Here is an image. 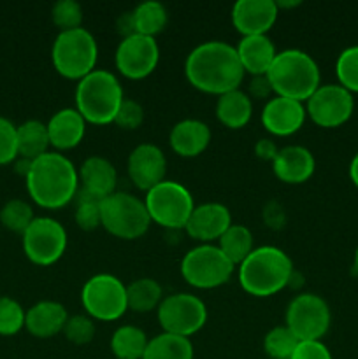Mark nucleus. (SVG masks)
I'll return each instance as SVG.
<instances>
[{
	"mask_svg": "<svg viewBox=\"0 0 358 359\" xmlns=\"http://www.w3.org/2000/svg\"><path fill=\"white\" fill-rule=\"evenodd\" d=\"M185 74L193 88L220 97L239 90L246 72L235 46L223 41H207L195 46L186 56Z\"/></svg>",
	"mask_w": 358,
	"mask_h": 359,
	"instance_id": "1",
	"label": "nucleus"
},
{
	"mask_svg": "<svg viewBox=\"0 0 358 359\" xmlns=\"http://www.w3.org/2000/svg\"><path fill=\"white\" fill-rule=\"evenodd\" d=\"M27 191L42 209H62L79 191V172L62 153L48 151L32 161L27 177Z\"/></svg>",
	"mask_w": 358,
	"mask_h": 359,
	"instance_id": "2",
	"label": "nucleus"
},
{
	"mask_svg": "<svg viewBox=\"0 0 358 359\" xmlns=\"http://www.w3.org/2000/svg\"><path fill=\"white\" fill-rule=\"evenodd\" d=\"M293 270V262L283 249L263 245L253 249L239 265L237 277L246 293L256 298H267L288 287Z\"/></svg>",
	"mask_w": 358,
	"mask_h": 359,
	"instance_id": "3",
	"label": "nucleus"
},
{
	"mask_svg": "<svg viewBox=\"0 0 358 359\" xmlns=\"http://www.w3.org/2000/svg\"><path fill=\"white\" fill-rule=\"evenodd\" d=\"M267 77L274 95L304 104L319 88L321 72L309 53L302 49H284L276 55Z\"/></svg>",
	"mask_w": 358,
	"mask_h": 359,
	"instance_id": "4",
	"label": "nucleus"
},
{
	"mask_svg": "<svg viewBox=\"0 0 358 359\" xmlns=\"http://www.w3.org/2000/svg\"><path fill=\"white\" fill-rule=\"evenodd\" d=\"M74 98L79 114L93 125L114 123L119 105L125 100L118 77L102 69H95L77 83Z\"/></svg>",
	"mask_w": 358,
	"mask_h": 359,
	"instance_id": "5",
	"label": "nucleus"
},
{
	"mask_svg": "<svg viewBox=\"0 0 358 359\" xmlns=\"http://www.w3.org/2000/svg\"><path fill=\"white\" fill-rule=\"evenodd\" d=\"M98 58V46L93 34L79 27L60 32L51 48V62L56 72L67 79L81 81L93 72Z\"/></svg>",
	"mask_w": 358,
	"mask_h": 359,
	"instance_id": "6",
	"label": "nucleus"
},
{
	"mask_svg": "<svg viewBox=\"0 0 358 359\" xmlns=\"http://www.w3.org/2000/svg\"><path fill=\"white\" fill-rule=\"evenodd\" d=\"M100 221L107 233L123 241L140 238L151 224L144 200L125 191H114L102 200Z\"/></svg>",
	"mask_w": 358,
	"mask_h": 359,
	"instance_id": "7",
	"label": "nucleus"
},
{
	"mask_svg": "<svg viewBox=\"0 0 358 359\" xmlns=\"http://www.w3.org/2000/svg\"><path fill=\"white\" fill-rule=\"evenodd\" d=\"M151 223H157L167 230H181L186 226L195 202L188 188L175 181H161L144 196Z\"/></svg>",
	"mask_w": 358,
	"mask_h": 359,
	"instance_id": "8",
	"label": "nucleus"
},
{
	"mask_svg": "<svg viewBox=\"0 0 358 359\" xmlns=\"http://www.w3.org/2000/svg\"><path fill=\"white\" fill-rule=\"evenodd\" d=\"M179 269L190 286L197 290H214L230 280L235 265L218 245L200 244L183 256Z\"/></svg>",
	"mask_w": 358,
	"mask_h": 359,
	"instance_id": "9",
	"label": "nucleus"
},
{
	"mask_svg": "<svg viewBox=\"0 0 358 359\" xmlns=\"http://www.w3.org/2000/svg\"><path fill=\"white\" fill-rule=\"evenodd\" d=\"M81 304L93 321H118L126 311V286L111 273H97L84 283Z\"/></svg>",
	"mask_w": 358,
	"mask_h": 359,
	"instance_id": "10",
	"label": "nucleus"
},
{
	"mask_svg": "<svg viewBox=\"0 0 358 359\" xmlns=\"http://www.w3.org/2000/svg\"><path fill=\"white\" fill-rule=\"evenodd\" d=\"M158 323L164 333L193 337L206 326L207 307L192 293H172L158 305Z\"/></svg>",
	"mask_w": 358,
	"mask_h": 359,
	"instance_id": "11",
	"label": "nucleus"
},
{
	"mask_svg": "<svg viewBox=\"0 0 358 359\" xmlns=\"http://www.w3.org/2000/svg\"><path fill=\"white\" fill-rule=\"evenodd\" d=\"M286 328L298 339V342L321 340L332 321L330 307L319 294L300 293L288 304Z\"/></svg>",
	"mask_w": 358,
	"mask_h": 359,
	"instance_id": "12",
	"label": "nucleus"
},
{
	"mask_svg": "<svg viewBox=\"0 0 358 359\" xmlns=\"http://www.w3.org/2000/svg\"><path fill=\"white\" fill-rule=\"evenodd\" d=\"M21 237L25 255L39 266L56 263L67 249V230L53 217H35Z\"/></svg>",
	"mask_w": 358,
	"mask_h": 359,
	"instance_id": "13",
	"label": "nucleus"
},
{
	"mask_svg": "<svg viewBox=\"0 0 358 359\" xmlns=\"http://www.w3.org/2000/svg\"><path fill=\"white\" fill-rule=\"evenodd\" d=\"M354 111L353 93L340 84H319L305 102V112L321 128H337L350 121Z\"/></svg>",
	"mask_w": 358,
	"mask_h": 359,
	"instance_id": "14",
	"label": "nucleus"
},
{
	"mask_svg": "<svg viewBox=\"0 0 358 359\" xmlns=\"http://www.w3.org/2000/svg\"><path fill=\"white\" fill-rule=\"evenodd\" d=\"M158 60H160V48L154 37L139 34L121 39L114 55L116 69L128 79L147 77L157 69Z\"/></svg>",
	"mask_w": 358,
	"mask_h": 359,
	"instance_id": "15",
	"label": "nucleus"
},
{
	"mask_svg": "<svg viewBox=\"0 0 358 359\" xmlns=\"http://www.w3.org/2000/svg\"><path fill=\"white\" fill-rule=\"evenodd\" d=\"M130 181L142 191H150L161 181H165L167 174V158L164 151L158 146L150 142L139 144L133 147L128 154V163H126Z\"/></svg>",
	"mask_w": 358,
	"mask_h": 359,
	"instance_id": "16",
	"label": "nucleus"
},
{
	"mask_svg": "<svg viewBox=\"0 0 358 359\" xmlns=\"http://www.w3.org/2000/svg\"><path fill=\"white\" fill-rule=\"evenodd\" d=\"M305 116L307 112L302 102L274 95L263 105L260 119H262L263 128L269 133L276 137H288L297 133L304 126Z\"/></svg>",
	"mask_w": 358,
	"mask_h": 359,
	"instance_id": "17",
	"label": "nucleus"
},
{
	"mask_svg": "<svg viewBox=\"0 0 358 359\" xmlns=\"http://www.w3.org/2000/svg\"><path fill=\"white\" fill-rule=\"evenodd\" d=\"M277 14L276 0H239L232 7V23L242 37L267 35L276 23Z\"/></svg>",
	"mask_w": 358,
	"mask_h": 359,
	"instance_id": "18",
	"label": "nucleus"
},
{
	"mask_svg": "<svg viewBox=\"0 0 358 359\" xmlns=\"http://www.w3.org/2000/svg\"><path fill=\"white\" fill-rule=\"evenodd\" d=\"M232 226V214L228 207L218 202H207L195 205L185 230L195 241L209 244L220 241L221 235Z\"/></svg>",
	"mask_w": 358,
	"mask_h": 359,
	"instance_id": "19",
	"label": "nucleus"
},
{
	"mask_svg": "<svg viewBox=\"0 0 358 359\" xmlns=\"http://www.w3.org/2000/svg\"><path fill=\"white\" fill-rule=\"evenodd\" d=\"M316 160L304 146H286L277 151L272 160V170L279 181L286 184H302L314 174Z\"/></svg>",
	"mask_w": 358,
	"mask_h": 359,
	"instance_id": "20",
	"label": "nucleus"
},
{
	"mask_svg": "<svg viewBox=\"0 0 358 359\" xmlns=\"http://www.w3.org/2000/svg\"><path fill=\"white\" fill-rule=\"evenodd\" d=\"M46 126H48L49 144L55 147L56 153L79 146L86 133V119L76 107L60 109L51 116Z\"/></svg>",
	"mask_w": 358,
	"mask_h": 359,
	"instance_id": "21",
	"label": "nucleus"
},
{
	"mask_svg": "<svg viewBox=\"0 0 358 359\" xmlns=\"http://www.w3.org/2000/svg\"><path fill=\"white\" fill-rule=\"evenodd\" d=\"M118 172L104 156H90L83 161L79 170V189L98 200L107 198L116 191Z\"/></svg>",
	"mask_w": 358,
	"mask_h": 359,
	"instance_id": "22",
	"label": "nucleus"
},
{
	"mask_svg": "<svg viewBox=\"0 0 358 359\" xmlns=\"http://www.w3.org/2000/svg\"><path fill=\"white\" fill-rule=\"evenodd\" d=\"M211 142V128L200 119H181L172 126L168 144L172 151L183 158H195L207 149Z\"/></svg>",
	"mask_w": 358,
	"mask_h": 359,
	"instance_id": "23",
	"label": "nucleus"
},
{
	"mask_svg": "<svg viewBox=\"0 0 358 359\" xmlns=\"http://www.w3.org/2000/svg\"><path fill=\"white\" fill-rule=\"evenodd\" d=\"M67 319H69L67 309L60 302L42 300L27 311L25 328L37 339H51L63 332Z\"/></svg>",
	"mask_w": 358,
	"mask_h": 359,
	"instance_id": "24",
	"label": "nucleus"
},
{
	"mask_svg": "<svg viewBox=\"0 0 358 359\" xmlns=\"http://www.w3.org/2000/svg\"><path fill=\"white\" fill-rule=\"evenodd\" d=\"M235 49H237L242 69L249 76H265L277 55L276 46L267 35L242 37Z\"/></svg>",
	"mask_w": 358,
	"mask_h": 359,
	"instance_id": "25",
	"label": "nucleus"
},
{
	"mask_svg": "<svg viewBox=\"0 0 358 359\" xmlns=\"http://www.w3.org/2000/svg\"><path fill=\"white\" fill-rule=\"evenodd\" d=\"M253 116V102L242 90H232L218 97L216 118L227 128H244Z\"/></svg>",
	"mask_w": 358,
	"mask_h": 359,
	"instance_id": "26",
	"label": "nucleus"
},
{
	"mask_svg": "<svg viewBox=\"0 0 358 359\" xmlns=\"http://www.w3.org/2000/svg\"><path fill=\"white\" fill-rule=\"evenodd\" d=\"M18 137V156L25 160H37L39 156L48 153L49 149V135L46 123L39 119H28L16 126Z\"/></svg>",
	"mask_w": 358,
	"mask_h": 359,
	"instance_id": "27",
	"label": "nucleus"
},
{
	"mask_svg": "<svg viewBox=\"0 0 358 359\" xmlns=\"http://www.w3.org/2000/svg\"><path fill=\"white\" fill-rule=\"evenodd\" d=\"M192 340L186 337L160 333L147 342L142 359H193Z\"/></svg>",
	"mask_w": 358,
	"mask_h": 359,
	"instance_id": "28",
	"label": "nucleus"
},
{
	"mask_svg": "<svg viewBox=\"0 0 358 359\" xmlns=\"http://www.w3.org/2000/svg\"><path fill=\"white\" fill-rule=\"evenodd\" d=\"M164 300L161 286L151 277H142L126 286V304L128 309L139 314L154 311Z\"/></svg>",
	"mask_w": 358,
	"mask_h": 359,
	"instance_id": "29",
	"label": "nucleus"
},
{
	"mask_svg": "<svg viewBox=\"0 0 358 359\" xmlns=\"http://www.w3.org/2000/svg\"><path fill=\"white\" fill-rule=\"evenodd\" d=\"M147 337L133 325H123L112 333L111 351L116 359H142L147 347Z\"/></svg>",
	"mask_w": 358,
	"mask_h": 359,
	"instance_id": "30",
	"label": "nucleus"
},
{
	"mask_svg": "<svg viewBox=\"0 0 358 359\" xmlns=\"http://www.w3.org/2000/svg\"><path fill=\"white\" fill-rule=\"evenodd\" d=\"M132 18L133 25H135V34L146 35V37H154L157 34H160L168 21L167 9L158 0L140 2L132 11Z\"/></svg>",
	"mask_w": 358,
	"mask_h": 359,
	"instance_id": "31",
	"label": "nucleus"
},
{
	"mask_svg": "<svg viewBox=\"0 0 358 359\" xmlns=\"http://www.w3.org/2000/svg\"><path fill=\"white\" fill-rule=\"evenodd\" d=\"M218 248L234 265H241L253 251V233L244 224H234L221 235Z\"/></svg>",
	"mask_w": 358,
	"mask_h": 359,
	"instance_id": "32",
	"label": "nucleus"
},
{
	"mask_svg": "<svg viewBox=\"0 0 358 359\" xmlns=\"http://www.w3.org/2000/svg\"><path fill=\"white\" fill-rule=\"evenodd\" d=\"M34 219V209H32L30 203L21 198L9 200L0 209V223L4 224V228L14 231V233L23 235Z\"/></svg>",
	"mask_w": 358,
	"mask_h": 359,
	"instance_id": "33",
	"label": "nucleus"
},
{
	"mask_svg": "<svg viewBox=\"0 0 358 359\" xmlns=\"http://www.w3.org/2000/svg\"><path fill=\"white\" fill-rule=\"evenodd\" d=\"M297 346L298 339L286 326H276L263 339V349L272 359H290Z\"/></svg>",
	"mask_w": 358,
	"mask_h": 359,
	"instance_id": "34",
	"label": "nucleus"
},
{
	"mask_svg": "<svg viewBox=\"0 0 358 359\" xmlns=\"http://www.w3.org/2000/svg\"><path fill=\"white\" fill-rule=\"evenodd\" d=\"M76 210H74V219L81 230L93 231L98 226H102L100 221V202L102 200L95 196L86 195L84 191H77L76 195Z\"/></svg>",
	"mask_w": 358,
	"mask_h": 359,
	"instance_id": "35",
	"label": "nucleus"
},
{
	"mask_svg": "<svg viewBox=\"0 0 358 359\" xmlns=\"http://www.w3.org/2000/svg\"><path fill=\"white\" fill-rule=\"evenodd\" d=\"M336 74L344 90L358 93V46H350L337 56Z\"/></svg>",
	"mask_w": 358,
	"mask_h": 359,
	"instance_id": "36",
	"label": "nucleus"
},
{
	"mask_svg": "<svg viewBox=\"0 0 358 359\" xmlns=\"http://www.w3.org/2000/svg\"><path fill=\"white\" fill-rule=\"evenodd\" d=\"M27 312L20 302L11 297H0V335L13 337L25 328Z\"/></svg>",
	"mask_w": 358,
	"mask_h": 359,
	"instance_id": "37",
	"label": "nucleus"
},
{
	"mask_svg": "<svg viewBox=\"0 0 358 359\" xmlns=\"http://www.w3.org/2000/svg\"><path fill=\"white\" fill-rule=\"evenodd\" d=\"M51 20L60 32L79 28L83 23V7L76 0H58L51 9Z\"/></svg>",
	"mask_w": 358,
	"mask_h": 359,
	"instance_id": "38",
	"label": "nucleus"
},
{
	"mask_svg": "<svg viewBox=\"0 0 358 359\" xmlns=\"http://www.w3.org/2000/svg\"><path fill=\"white\" fill-rule=\"evenodd\" d=\"M62 333L69 342L76 344V346H84V344H90L93 340L95 321L90 316H70Z\"/></svg>",
	"mask_w": 358,
	"mask_h": 359,
	"instance_id": "39",
	"label": "nucleus"
},
{
	"mask_svg": "<svg viewBox=\"0 0 358 359\" xmlns=\"http://www.w3.org/2000/svg\"><path fill=\"white\" fill-rule=\"evenodd\" d=\"M18 158L16 125L0 116V165L13 163Z\"/></svg>",
	"mask_w": 358,
	"mask_h": 359,
	"instance_id": "40",
	"label": "nucleus"
},
{
	"mask_svg": "<svg viewBox=\"0 0 358 359\" xmlns=\"http://www.w3.org/2000/svg\"><path fill=\"white\" fill-rule=\"evenodd\" d=\"M144 121V109L139 102L132 98H125L119 105V111L116 114L114 123L123 130H135L142 125Z\"/></svg>",
	"mask_w": 358,
	"mask_h": 359,
	"instance_id": "41",
	"label": "nucleus"
},
{
	"mask_svg": "<svg viewBox=\"0 0 358 359\" xmlns=\"http://www.w3.org/2000/svg\"><path fill=\"white\" fill-rule=\"evenodd\" d=\"M290 359H333L329 347L321 340H311V342H298L297 349Z\"/></svg>",
	"mask_w": 358,
	"mask_h": 359,
	"instance_id": "42",
	"label": "nucleus"
},
{
	"mask_svg": "<svg viewBox=\"0 0 358 359\" xmlns=\"http://www.w3.org/2000/svg\"><path fill=\"white\" fill-rule=\"evenodd\" d=\"M262 216L267 226L272 228V230H281L284 226V223H286V212H284L283 205L279 202H276V200H270V202L265 203V207L262 210Z\"/></svg>",
	"mask_w": 358,
	"mask_h": 359,
	"instance_id": "43",
	"label": "nucleus"
},
{
	"mask_svg": "<svg viewBox=\"0 0 358 359\" xmlns=\"http://www.w3.org/2000/svg\"><path fill=\"white\" fill-rule=\"evenodd\" d=\"M249 98H256V100H270L274 95L272 86H270L269 77L265 76H251L249 81Z\"/></svg>",
	"mask_w": 358,
	"mask_h": 359,
	"instance_id": "44",
	"label": "nucleus"
},
{
	"mask_svg": "<svg viewBox=\"0 0 358 359\" xmlns=\"http://www.w3.org/2000/svg\"><path fill=\"white\" fill-rule=\"evenodd\" d=\"M277 151H279V147H277V144L274 142L272 139H260L258 142L255 144V154L263 161H270V163H272Z\"/></svg>",
	"mask_w": 358,
	"mask_h": 359,
	"instance_id": "45",
	"label": "nucleus"
},
{
	"mask_svg": "<svg viewBox=\"0 0 358 359\" xmlns=\"http://www.w3.org/2000/svg\"><path fill=\"white\" fill-rule=\"evenodd\" d=\"M116 32L121 35V39H126V37H132V35H135V25H133L132 11L119 14L118 21H116Z\"/></svg>",
	"mask_w": 358,
	"mask_h": 359,
	"instance_id": "46",
	"label": "nucleus"
},
{
	"mask_svg": "<svg viewBox=\"0 0 358 359\" xmlns=\"http://www.w3.org/2000/svg\"><path fill=\"white\" fill-rule=\"evenodd\" d=\"M30 165H32L30 160H25V158L18 156L16 160H14V170H16L18 174L23 175V177H27L28 170H30Z\"/></svg>",
	"mask_w": 358,
	"mask_h": 359,
	"instance_id": "47",
	"label": "nucleus"
},
{
	"mask_svg": "<svg viewBox=\"0 0 358 359\" xmlns=\"http://www.w3.org/2000/svg\"><path fill=\"white\" fill-rule=\"evenodd\" d=\"M350 179L354 186L358 188V153L354 154L353 160L350 163Z\"/></svg>",
	"mask_w": 358,
	"mask_h": 359,
	"instance_id": "48",
	"label": "nucleus"
},
{
	"mask_svg": "<svg viewBox=\"0 0 358 359\" xmlns=\"http://www.w3.org/2000/svg\"><path fill=\"white\" fill-rule=\"evenodd\" d=\"M276 6H277V9H281V7H295V6H300V2H298V0H293V2H281V0H277Z\"/></svg>",
	"mask_w": 358,
	"mask_h": 359,
	"instance_id": "49",
	"label": "nucleus"
},
{
	"mask_svg": "<svg viewBox=\"0 0 358 359\" xmlns=\"http://www.w3.org/2000/svg\"><path fill=\"white\" fill-rule=\"evenodd\" d=\"M353 270H354V273H357V276H358V248H357V251H354V259H353Z\"/></svg>",
	"mask_w": 358,
	"mask_h": 359,
	"instance_id": "50",
	"label": "nucleus"
}]
</instances>
